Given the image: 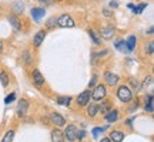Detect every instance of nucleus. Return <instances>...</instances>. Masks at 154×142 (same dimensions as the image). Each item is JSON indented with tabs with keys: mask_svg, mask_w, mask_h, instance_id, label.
Wrapping results in <instances>:
<instances>
[{
	"mask_svg": "<svg viewBox=\"0 0 154 142\" xmlns=\"http://www.w3.org/2000/svg\"><path fill=\"white\" fill-rule=\"evenodd\" d=\"M57 24L60 26V27H69L72 28L76 26V23L73 20V17L70 14H61L59 19H57Z\"/></svg>",
	"mask_w": 154,
	"mask_h": 142,
	"instance_id": "nucleus-1",
	"label": "nucleus"
},
{
	"mask_svg": "<svg viewBox=\"0 0 154 142\" xmlns=\"http://www.w3.org/2000/svg\"><path fill=\"white\" fill-rule=\"evenodd\" d=\"M117 97L123 102H128L131 99V90L128 87H126V85H123V87H120L117 90Z\"/></svg>",
	"mask_w": 154,
	"mask_h": 142,
	"instance_id": "nucleus-2",
	"label": "nucleus"
},
{
	"mask_svg": "<svg viewBox=\"0 0 154 142\" xmlns=\"http://www.w3.org/2000/svg\"><path fill=\"white\" fill-rule=\"evenodd\" d=\"M91 97H93L96 101L103 99L106 97V87H104V85H97V87L94 88L93 94H91Z\"/></svg>",
	"mask_w": 154,
	"mask_h": 142,
	"instance_id": "nucleus-3",
	"label": "nucleus"
},
{
	"mask_svg": "<svg viewBox=\"0 0 154 142\" xmlns=\"http://www.w3.org/2000/svg\"><path fill=\"white\" fill-rule=\"evenodd\" d=\"M64 137L69 139V141H74L77 137V128L74 125H69L64 131Z\"/></svg>",
	"mask_w": 154,
	"mask_h": 142,
	"instance_id": "nucleus-4",
	"label": "nucleus"
},
{
	"mask_svg": "<svg viewBox=\"0 0 154 142\" xmlns=\"http://www.w3.org/2000/svg\"><path fill=\"white\" fill-rule=\"evenodd\" d=\"M90 98H91V94H90V91H84V93H82L80 95H79V98H77V104L79 105H87L88 101H90Z\"/></svg>",
	"mask_w": 154,
	"mask_h": 142,
	"instance_id": "nucleus-5",
	"label": "nucleus"
},
{
	"mask_svg": "<svg viewBox=\"0 0 154 142\" xmlns=\"http://www.w3.org/2000/svg\"><path fill=\"white\" fill-rule=\"evenodd\" d=\"M27 108H29V104L26 99H20V102H19V105H17V114L20 115H24L26 112H27Z\"/></svg>",
	"mask_w": 154,
	"mask_h": 142,
	"instance_id": "nucleus-6",
	"label": "nucleus"
},
{
	"mask_svg": "<svg viewBox=\"0 0 154 142\" xmlns=\"http://www.w3.org/2000/svg\"><path fill=\"white\" fill-rule=\"evenodd\" d=\"M104 78H106V81H107L109 85H116V84L119 82V77L116 75V74H113V72H106Z\"/></svg>",
	"mask_w": 154,
	"mask_h": 142,
	"instance_id": "nucleus-7",
	"label": "nucleus"
},
{
	"mask_svg": "<svg viewBox=\"0 0 154 142\" xmlns=\"http://www.w3.org/2000/svg\"><path fill=\"white\" fill-rule=\"evenodd\" d=\"M113 34H114V28L110 27V26L101 28V37L106 38V40H110V38L113 37Z\"/></svg>",
	"mask_w": 154,
	"mask_h": 142,
	"instance_id": "nucleus-8",
	"label": "nucleus"
},
{
	"mask_svg": "<svg viewBox=\"0 0 154 142\" xmlns=\"http://www.w3.org/2000/svg\"><path fill=\"white\" fill-rule=\"evenodd\" d=\"M44 36H46V33H44L43 30H40V31H37V33H36V36H34V38H33V44L36 46V47H38L40 44L43 43Z\"/></svg>",
	"mask_w": 154,
	"mask_h": 142,
	"instance_id": "nucleus-9",
	"label": "nucleus"
},
{
	"mask_svg": "<svg viewBox=\"0 0 154 142\" xmlns=\"http://www.w3.org/2000/svg\"><path fill=\"white\" fill-rule=\"evenodd\" d=\"M46 14V10L44 9H33L32 10V17H33L36 22H40V19Z\"/></svg>",
	"mask_w": 154,
	"mask_h": 142,
	"instance_id": "nucleus-10",
	"label": "nucleus"
},
{
	"mask_svg": "<svg viewBox=\"0 0 154 142\" xmlns=\"http://www.w3.org/2000/svg\"><path fill=\"white\" fill-rule=\"evenodd\" d=\"M110 139L113 142H121L123 139H124V134L120 131H113L110 134Z\"/></svg>",
	"mask_w": 154,
	"mask_h": 142,
	"instance_id": "nucleus-11",
	"label": "nucleus"
},
{
	"mask_svg": "<svg viewBox=\"0 0 154 142\" xmlns=\"http://www.w3.org/2000/svg\"><path fill=\"white\" fill-rule=\"evenodd\" d=\"M51 121L54 122L56 125H59V126L64 125V118H63L61 115H59L57 112H53V114H51Z\"/></svg>",
	"mask_w": 154,
	"mask_h": 142,
	"instance_id": "nucleus-12",
	"label": "nucleus"
},
{
	"mask_svg": "<svg viewBox=\"0 0 154 142\" xmlns=\"http://www.w3.org/2000/svg\"><path fill=\"white\" fill-rule=\"evenodd\" d=\"M33 81L37 84V85H43L44 84V78L43 75L40 74V71L38 70H34L33 71Z\"/></svg>",
	"mask_w": 154,
	"mask_h": 142,
	"instance_id": "nucleus-13",
	"label": "nucleus"
},
{
	"mask_svg": "<svg viewBox=\"0 0 154 142\" xmlns=\"http://www.w3.org/2000/svg\"><path fill=\"white\" fill-rule=\"evenodd\" d=\"M51 142H64L63 134L59 129H54V131L51 132Z\"/></svg>",
	"mask_w": 154,
	"mask_h": 142,
	"instance_id": "nucleus-14",
	"label": "nucleus"
},
{
	"mask_svg": "<svg viewBox=\"0 0 154 142\" xmlns=\"http://www.w3.org/2000/svg\"><path fill=\"white\" fill-rule=\"evenodd\" d=\"M9 22H10V24L13 26V28L14 30H22V24H20V22H19V19H17L16 16H9Z\"/></svg>",
	"mask_w": 154,
	"mask_h": 142,
	"instance_id": "nucleus-15",
	"label": "nucleus"
},
{
	"mask_svg": "<svg viewBox=\"0 0 154 142\" xmlns=\"http://www.w3.org/2000/svg\"><path fill=\"white\" fill-rule=\"evenodd\" d=\"M136 43H137V38H136V36H130V37L127 38V49H128V51H131V50H134V47H136Z\"/></svg>",
	"mask_w": 154,
	"mask_h": 142,
	"instance_id": "nucleus-16",
	"label": "nucleus"
},
{
	"mask_svg": "<svg viewBox=\"0 0 154 142\" xmlns=\"http://www.w3.org/2000/svg\"><path fill=\"white\" fill-rule=\"evenodd\" d=\"M116 49L119 50V51H121V53H130L128 49H127L126 41H123V40H119V41L116 43Z\"/></svg>",
	"mask_w": 154,
	"mask_h": 142,
	"instance_id": "nucleus-17",
	"label": "nucleus"
},
{
	"mask_svg": "<svg viewBox=\"0 0 154 142\" xmlns=\"http://www.w3.org/2000/svg\"><path fill=\"white\" fill-rule=\"evenodd\" d=\"M117 118H119L117 111H109V114L106 115V121L107 122H114V121H117Z\"/></svg>",
	"mask_w": 154,
	"mask_h": 142,
	"instance_id": "nucleus-18",
	"label": "nucleus"
},
{
	"mask_svg": "<svg viewBox=\"0 0 154 142\" xmlns=\"http://www.w3.org/2000/svg\"><path fill=\"white\" fill-rule=\"evenodd\" d=\"M87 112H88V115H90V117H96V114L99 112V105L91 104V105H90V107H88Z\"/></svg>",
	"mask_w": 154,
	"mask_h": 142,
	"instance_id": "nucleus-19",
	"label": "nucleus"
},
{
	"mask_svg": "<svg viewBox=\"0 0 154 142\" xmlns=\"http://www.w3.org/2000/svg\"><path fill=\"white\" fill-rule=\"evenodd\" d=\"M0 82H2L3 87H7V85H9V77H7V74H6L5 71L0 72Z\"/></svg>",
	"mask_w": 154,
	"mask_h": 142,
	"instance_id": "nucleus-20",
	"label": "nucleus"
},
{
	"mask_svg": "<svg viewBox=\"0 0 154 142\" xmlns=\"http://www.w3.org/2000/svg\"><path fill=\"white\" fill-rule=\"evenodd\" d=\"M70 101H72L70 97H59V98H57V102L60 105H64V107H67V105L70 104Z\"/></svg>",
	"mask_w": 154,
	"mask_h": 142,
	"instance_id": "nucleus-21",
	"label": "nucleus"
},
{
	"mask_svg": "<svg viewBox=\"0 0 154 142\" xmlns=\"http://www.w3.org/2000/svg\"><path fill=\"white\" fill-rule=\"evenodd\" d=\"M13 138H14V131H9L5 137H3L2 142H11V141H13Z\"/></svg>",
	"mask_w": 154,
	"mask_h": 142,
	"instance_id": "nucleus-22",
	"label": "nucleus"
},
{
	"mask_svg": "<svg viewBox=\"0 0 154 142\" xmlns=\"http://www.w3.org/2000/svg\"><path fill=\"white\" fill-rule=\"evenodd\" d=\"M146 7H147V4H146V3H141V4L136 6V7H133V11H134L136 14H140V13L143 11V9H146Z\"/></svg>",
	"mask_w": 154,
	"mask_h": 142,
	"instance_id": "nucleus-23",
	"label": "nucleus"
},
{
	"mask_svg": "<svg viewBox=\"0 0 154 142\" xmlns=\"http://www.w3.org/2000/svg\"><path fill=\"white\" fill-rule=\"evenodd\" d=\"M146 111L153 112V95H149V101H147V104H146Z\"/></svg>",
	"mask_w": 154,
	"mask_h": 142,
	"instance_id": "nucleus-24",
	"label": "nucleus"
},
{
	"mask_svg": "<svg viewBox=\"0 0 154 142\" xmlns=\"http://www.w3.org/2000/svg\"><path fill=\"white\" fill-rule=\"evenodd\" d=\"M88 34H90V37L93 38V43L96 44V46H97V44H100V40L97 38V36H96V33H94L93 30H90V31H88Z\"/></svg>",
	"mask_w": 154,
	"mask_h": 142,
	"instance_id": "nucleus-25",
	"label": "nucleus"
},
{
	"mask_svg": "<svg viewBox=\"0 0 154 142\" xmlns=\"http://www.w3.org/2000/svg\"><path fill=\"white\" fill-rule=\"evenodd\" d=\"M104 129H106V128H94V129H93V137L94 138H99V135L104 131Z\"/></svg>",
	"mask_w": 154,
	"mask_h": 142,
	"instance_id": "nucleus-26",
	"label": "nucleus"
},
{
	"mask_svg": "<svg viewBox=\"0 0 154 142\" xmlns=\"http://www.w3.org/2000/svg\"><path fill=\"white\" fill-rule=\"evenodd\" d=\"M109 108H110V104H109V102H104L101 107H99V111H101V112H107Z\"/></svg>",
	"mask_w": 154,
	"mask_h": 142,
	"instance_id": "nucleus-27",
	"label": "nucleus"
},
{
	"mask_svg": "<svg viewBox=\"0 0 154 142\" xmlns=\"http://www.w3.org/2000/svg\"><path fill=\"white\" fill-rule=\"evenodd\" d=\"M14 98H16V94H10V95H9V97L6 98L5 102H6V104H10V102H11V101H13Z\"/></svg>",
	"mask_w": 154,
	"mask_h": 142,
	"instance_id": "nucleus-28",
	"label": "nucleus"
},
{
	"mask_svg": "<svg viewBox=\"0 0 154 142\" xmlns=\"http://www.w3.org/2000/svg\"><path fill=\"white\" fill-rule=\"evenodd\" d=\"M42 4H44V6H50V4H53L54 3V0H38Z\"/></svg>",
	"mask_w": 154,
	"mask_h": 142,
	"instance_id": "nucleus-29",
	"label": "nucleus"
},
{
	"mask_svg": "<svg viewBox=\"0 0 154 142\" xmlns=\"http://www.w3.org/2000/svg\"><path fill=\"white\" fill-rule=\"evenodd\" d=\"M56 22H57V20H56L54 17H51V19L49 20V22H47V27H53V26L56 24Z\"/></svg>",
	"mask_w": 154,
	"mask_h": 142,
	"instance_id": "nucleus-30",
	"label": "nucleus"
},
{
	"mask_svg": "<svg viewBox=\"0 0 154 142\" xmlns=\"http://www.w3.org/2000/svg\"><path fill=\"white\" fill-rule=\"evenodd\" d=\"M153 50H154V43H149V46H147V53H149V54H153Z\"/></svg>",
	"mask_w": 154,
	"mask_h": 142,
	"instance_id": "nucleus-31",
	"label": "nucleus"
},
{
	"mask_svg": "<svg viewBox=\"0 0 154 142\" xmlns=\"http://www.w3.org/2000/svg\"><path fill=\"white\" fill-rule=\"evenodd\" d=\"M24 60H26V63H29V64L32 63V58H30V53H29V51L24 53Z\"/></svg>",
	"mask_w": 154,
	"mask_h": 142,
	"instance_id": "nucleus-32",
	"label": "nucleus"
},
{
	"mask_svg": "<svg viewBox=\"0 0 154 142\" xmlns=\"http://www.w3.org/2000/svg\"><path fill=\"white\" fill-rule=\"evenodd\" d=\"M103 14H104L106 17H111L113 16V11H110L109 9H104V10H103Z\"/></svg>",
	"mask_w": 154,
	"mask_h": 142,
	"instance_id": "nucleus-33",
	"label": "nucleus"
},
{
	"mask_svg": "<svg viewBox=\"0 0 154 142\" xmlns=\"http://www.w3.org/2000/svg\"><path fill=\"white\" fill-rule=\"evenodd\" d=\"M131 85H133V87H136V91L140 88V85H138V82L136 81V80H131Z\"/></svg>",
	"mask_w": 154,
	"mask_h": 142,
	"instance_id": "nucleus-34",
	"label": "nucleus"
},
{
	"mask_svg": "<svg viewBox=\"0 0 154 142\" xmlns=\"http://www.w3.org/2000/svg\"><path fill=\"white\" fill-rule=\"evenodd\" d=\"M96 81H97V77L94 75V77H93V80H91V82H90V84H88V85H90V87H93L94 84H96Z\"/></svg>",
	"mask_w": 154,
	"mask_h": 142,
	"instance_id": "nucleus-35",
	"label": "nucleus"
},
{
	"mask_svg": "<svg viewBox=\"0 0 154 142\" xmlns=\"http://www.w3.org/2000/svg\"><path fill=\"white\" fill-rule=\"evenodd\" d=\"M110 6H111V7H114V9H116V7L119 6V3H117V1H111V3H110Z\"/></svg>",
	"mask_w": 154,
	"mask_h": 142,
	"instance_id": "nucleus-36",
	"label": "nucleus"
},
{
	"mask_svg": "<svg viewBox=\"0 0 154 142\" xmlns=\"http://www.w3.org/2000/svg\"><path fill=\"white\" fill-rule=\"evenodd\" d=\"M100 142H111V139H109V138H103Z\"/></svg>",
	"mask_w": 154,
	"mask_h": 142,
	"instance_id": "nucleus-37",
	"label": "nucleus"
},
{
	"mask_svg": "<svg viewBox=\"0 0 154 142\" xmlns=\"http://www.w3.org/2000/svg\"><path fill=\"white\" fill-rule=\"evenodd\" d=\"M147 34H150V36H153V27H150V28H149V33H147Z\"/></svg>",
	"mask_w": 154,
	"mask_h": 142,
	"instance_id": "nucleus-38",
	"label": "nucleus"
},
{
	"mask_svg": "<svg viewBox=\"0 0 154 142\" xmlns=\"http://www.w3.org/2000/svg\"><path fill=\"white\" fill-rule=\"evenodd\" d=\"M2 51H3V43L0 41V53H2Z\"/></svg>",
	"mask_w": 154,
	"mask_h": 142,
	"instance_id": "nucleus-39",
	"label": "nucleus"
}]
</instances>
